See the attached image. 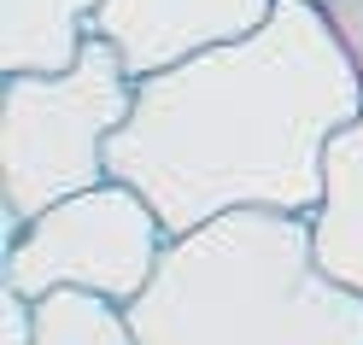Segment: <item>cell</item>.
<instances>
[{
	"label": "cell",
	"mask_w": 363,
	"mask_h": 345,
	"mask_svg": "<svg viewBox=\"0 0 363 345\" xmlns=\"http://www.w3.org/2000/svg\"><path fill=\"white\" fill-rule=\"evenodd\" d=\"M170 246V228L129 181L106 176L100 188L71 193L6 234V269L0 281L48 298L59 287L100 293L111 305H135L147 293L158 258Z\"/></svg>",
	"instance_id": "cell-4"
},
{
	"label": "cell",
	"mask_w": 363,
	"mask_h": 345,
	"mask_svg": "<svg viewBox=\"0 0 363 345\" xmlns=\"http://www.w3.org/2000/svg\"><path fill=\"white\" fill-rule=\"evenodd\" d=\"M276 0H100L88 35H106L135 77L170 71V64L252 35Z\"/></svg>",
	"instance_id": "cell-5"
},
{
	"label": "cell",
	"mask_w": 363,
	"mask_h": 345,
	"mask_svg": "<svg viewBox=\"0 0 363 345\" xmlns=\"http://www.w3.org/2000/svg\"><path fill=\"white\" fill-rule=\"evenodd\" d=\"M35 339V298L0 281V345H30Z\"/></svg>",
	"instance_id": "cell-9"
},
{
	"label": "cell",
	"mask_w": 363,
	"mask_h": 345,
	"mask_svg": "<svg viewBox=\"0 0 363 345\" xmlns=\"http://www.w3.org/2000/svg\"><path fill=\"white\" fill-rule=\"evenodd\" d=\"M141 77L106 35H88L65 71H18L0 82V211L18 234L48 205L111 176V135L135 111Z\"/></svg>",
	"instance_id": "cell-3"
},
{
	"label": "cell",
	"mask_w": 363,
	"mask_h": 345,
	"mask_svg": "<svg viewBox=\"0 0 363 345\" xmlns=\"http://www.w3.org/2000/svg\"><path fill=\"white\" fill-rule=\"evenodd\" d=\"M100 0H0V77L77 64Z\"/></svg>",
	"instance_id": "cell-6"
},
{
	"label": "cell",
	"mask_w": 363,
	"mask_h": 345,
	"mask_svg": "<svg viewBox=\"0 0 363 345\" xmlns=\"http://www.w3.org/2000/svg\"><path fill=\"white\" fill-rule=\"evenodd\" d=\"M30 345H141L135 322L123 305H111L100 293L59 287L35 298V339Z\"/></svg>",
	"instance_id": "cell-8"
},
{
	"label": "cell",
	"mask_w": 363,
	"mask_h": 345,
	"mask_svg": "<svg viewBox=\"0 0 363 345\" xmlns=\"http://www.w3.org/2000/svg\"><path fill=\"white\" fill-rule=\"evenodd\" d=\"M363 118V77L323 6L276 0L252 35L152 71L111 135V176L170 234L223 211L316 217L328 147Z\"/></svg>",
	"instance_id": "cell-1"
},
{
	"label": "cell",
	"mask_w": 363,
	"mask_h": 345,
	"mask_svg": "<svg viewBox=\"0 0 363 345\" xmlns=\"http://www.w3.org/2000/svg\"><path fill=\"white\" fill-rule=\"evenodd\" d=\"M316 251L346 287L363 293V118L328 147V193L316 205Z\"/></svg>",
	"instance_id": "cell-7"
},
{
	"label": "cell",
	"mask_w": 363,
	"mask_h": 345,
	"mask_svg": "<svg viewBox=\"0 0 363 345\" xmlns=\"http://www.w3.org/2000/svg\"><path fill=\"white\" fill-rule=\"evenodd\" d=\"M123 310L141 345H363V293L323 264L299 211H223L170 234Z\"/></svg>",
	"instance_id": "cell-2"
},
{
	"label": "cell",
	"mask_w": 363,
	"mask_h": 345,
	"mask_svg": "<svg viewBox=\"0 0 363 345\" xmlns=\"http://www.w3.org/2000/svg\"><path fill=\"white\" fill-rule=\"evenodd\" d=\"M305 6H328V0H305Z\"/></svg>",
	"instance_id": "cell-11"
},
{
	"label": "cell",
	"mask_w": 363,
	"mask_h": 345,
	"mask_svg": "<svg viewBox=\"0 0 363 345\" xmlns=\"http://www.w3.org/2000/svg\"><path fill=\"white\" fill-rule=\"evenodd\" d=\"M328 24L340 30V41H346V53L357 64V77H363V0H328Z\"/></svg>",
	"instance_id": "cell-10"
}]
</instances>
